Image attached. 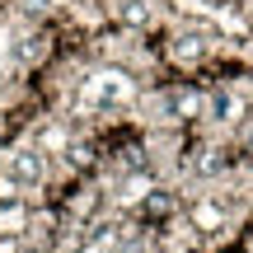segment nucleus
<instances>
[{
  "label": "nucleus",
  "instance_id": "f257e3e1",
  "mask_svg": "<svg viewBox=\"0 0 253 253\" xmlns=\"http://www.w3.org/2000/svg\"><path fill=\"white\" fill-rule=\"evenodd\" d=\"M9 173H14V183H24V188L42 183V155L38 150H19L14 160H9Z\"/></svg>",
  "mask_w": 253,
  "mask_h": 253
}]
</instances>
